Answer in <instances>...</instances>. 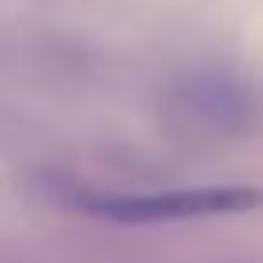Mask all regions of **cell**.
I'll list each match as a JSON object with an SVG mask.
<instances>
[{"mask_svg":"<svg viewBox=\"0 0 263 263\" xmlns=\"http://www.w3.org/2000/svg\"><path fill=\"white\" fill-rule=\"evenodd\" d=\"M90 216L112 223H173L245 213L263 202L259 187L216 184V187H173V191H87L72 198Z\"/></svg>","mask_w":263,"mask_h":263,"instance_id":"obj_1","label":"cell"}]
</instances>
